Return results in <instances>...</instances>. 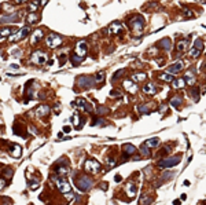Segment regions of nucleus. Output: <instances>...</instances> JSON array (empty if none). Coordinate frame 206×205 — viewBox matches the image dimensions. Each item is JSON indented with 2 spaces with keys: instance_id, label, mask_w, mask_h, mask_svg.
I'll return each instance as SVG.
<instances>
[{
  "instance_id": "nucleus-1",
  "label": "nucleus",
  "mask_w": 206,
  "mask_h": 205,
  "mask_svg": "<svg viewBox=\"0 0 206 205\" xmlns=\"http://www.w3.org/2000/svg\"><path fill=\"white\" fill-rule=\"evenodd\" d=\"M129 25H131L132 30L135 33H138V35H140V33L143 32V26H144V21H143V17H135V18H132L131 22H129Z\"/></svg>"
},
{
  "instance_id": "nucleus-2",
  "label": "nucleus",
  "mask_w": 206,
  "mask_h": 205,
  "mask_svg": "<svg viewBox=\"0 0 206 205\" xmlns=\"http://www.w3.org/2000/svg\"><path fill=\"white\" fill-rule=\"evenodd\" d=\"M179 162H180V157L174 156V157H169V159L158 161V167L160 168H171V167H176Z\"/></svg>"
},
{
  "instance_id": "nucleus-3",
  "label": "nucleus",
  "mask_w": 206,
  "mask_h": 205,
  "mask_svg": "<svg viewBox=\"0 0 206 205\" xmlns=\"http://www.w3.org/2000/svg\"><path fill=\"white\" fill-rule=\"evenodd\" d=\"M84 169L89 173H98L100 171V164L96 161V160L89 159V160H87L85 164H84Z\"/></svg>"
},
{
  "instance_id": "nucleus-4",
  "label": "nucleus",
  "mask_w": 206,
  "mask_h": 205,
  "mask_svg": "<svg viewBox=\"0 0 206 205\" xmlns=\"http://www.w3.org/2000/svg\"><path fill=\"white\" fill-rule=\"evenodd\" d=\"M92 184H93L92 179H91V178H88V176H81L80 179L77 180V187H78V189H80L81 191L89 190V189L92 187Z\"/></svg>"
},
{
  "instance_id": "nucleus-5",
  "label": "nucleus",
  "mask_w": 206,
  "mask_h": 205,
  "mask_svg": "<svg viewBox=\"0 0 206 205\" xmlns=\"http://www.w3.org/2000/svg\"><path fill=\"white\" fill-rule=\"evenodd\" d=\"M32 62L36 65H44L47 63V55L43 51H35L32 54Z\"/></svg>"
},
{
  "instance_id": "nucleus-6",
  "label": "nucleus",
  "mask_w": 206,
  "mask_h": 205,
  "mask_svg": "<svg viewBox=\"0 0 206 205\" xmlns=\"http://www.w3.org/2000/svg\"><path fill=\"white\" fill-rule=\"evenodd\" d=\"M60 44H62V37L60 36L55 35V33L48 35V37H47V46L50 47V48H57Z\"/></svg>"
},
{
  "instance_id": "nucleus-7",
  "label": "nucleus",
  "mask_w": 206,
  "mask_h": 205,
  "mask_svg": "<svg viewBox=\"0 0 206 205\" xmlns=\"http://www.w3.org/2000/svg\"><path fill=\"white\" fill-rule=\"evenodd\" d=\"M57 187H58V190H59L60 193H63L65 195L69 194V193H71V186L69 184L68 180H65V179L57 180Z\"/></svg>"
},
{
  "instance_id": "nucleus-8",
  "label": "nucleus",
  "mask_w": 206,
  "mask_h": 205,
  "mask_svg": "<svg viewBox=\"0 0 206 205\" xmlns=\"http://www.w3.org/2000/svg\"><path fill=\"white\" fill-rule=\"evenodd\" d=\"M93 83H96L95 80L92 77H88V76H82V77H78L77 80V84L80 87H84V88H89V87H92Z\"/></svg>"
},
{
  "instance_id": "nucleus-9",
  "label": "nucleus",
  "mask_w": 206,
  "mask_h": 205,
  "mask_svg": "<svg viewBox=\"0 0 206 205\" xmlns=\"http://www.w3.org/2000/svg\"><path fill=\"white\" fill-rule=\"evenodd\" d=\"M76 55H78V57H81L82 59L85 58L87 55V44L85 41H78L77 44H76Z\"/></svg>"
},
{
  "instance_id": "nucleus-10",
  "label": "nucleus",
  "mask_w": 206,
  "mask_h": 205,
  "mask_svg": "<svg viewBox=\"0 0 206 205\" xmlns=\"http://www.w3.org/2000/svg\"><path fill=\"white\" fill-rule=\"evenodd\" d=\"M124 88L128 91L129 94H132V95L138 92V86H136V81H133V80H125Z\"/></svg>"
},
{
  "instance_id": "nucleus-11",
  "label": "nucleus",
  "mask_w": 206,
  "mask_h": 205,
  "mask_svg": "<svg viewBox=\"0 0 206 205\" xmlns=\"http://www.w3.org/2000/svg\"><path fill=\"white\" fill-rule=\"evenodd\" d=\"M8 151H10V154L13 156V157H15V159L21 157V154H22L21 146H19V145H17V143H11V145H10V149H8Z\"/></svg>"
},
{
  "instance_id": "nucleus-12",
  "label": "nucleus",
  "mask_w": 206,
  "mask_h": 205,
  "mask_svg": "<svg viewBox=\"0 0 206 205\" xmlns=\"http://www.w3.org/2000/svg\"><path fill=\"white\" fill-rule=\"evenodd\" d=\"M71 106H78V108L84 109L85 112H91V105L87 103V101L85 99H82V98H78L77 101L71 103Z\"/></svg>"
},
{
  "instance_id": "nucleus-13",
  "label": "nucleus",
  "mask_w": 206,
  "mask_h": 205,
  "mask_svg": "<svg viewBox=\"0 0 206 205\" xmlns=\"http://www.w3.org/2000/svg\"><path fill=\"white\" fill-rule=\"evenodd\" d=\"M29 33H30V28H29V26H25V28L21 29L19 35H15V36L10 37V40H11V41H15V40H19V39H25Z\"/></svg>"
},
{
  "instance_id": "nucleus-14",
  "label": "nucleus",
  "mask_w": 206,
  "mask_h": 205,
  "mask_svg": "<svg viewBox=\"0 0 206 205\" xmlns=\"http://www.w3.org/2000/svg\"><path fill=\"white\" fill-rule=\"evenodd\" d=\"M44 36V32L41 30V29H37V30H35L32 35V37H30V43L32 44H36V43H39L40 40L43 39Z\"/></svg>"
},
{
  "instance_id": "nucleus-15",
  "label": "nucleus",
  "mask_w": 206,
  "mask_h": 205,
  "mask_svg": "<svg viewBox=\"0 0 206 205\" xmlns=\"http://www.w3.org/2000/svg\"><path fill=\"white\" fill-rule=\"evenodd\" d=\"M122 149H124V157H129V156H132V154H135L136 153V147L131 143L124 145Z\"/></svg>"
},
{
  "instance_id": "nucleus-16",
  "label": "nucleus",
  "mask_w": 206,
  "mask_h": 205,
  "mask_svg": "<svg viewBox=\"0 0 206 205\" xmlns=\"http://www.w3.org/2000/svg\"><path fill=\"white\" fill-rule=\"evenodd\" d=\"M183 68H184V63H183V61H177L176 63H174V65H172V66H169V68H168V72L173 74V73L180 72Z\"/></svg>"
},
{
  "instance_id": "nucleus-17",
  "label": "nucleus",
  "mask_w": 206,
  "mask_h": 205,
  "mask_svg": "<svg viewBox=\"0 0 206 205\" xmlns=\"http://www.w3.org/2000/svg\"><path fill=\"white\" fill-rule=\"evenodd\" d=\"M107 30L110 33H113V35H120V32L122 30V25H121L120 22H113Z\"/></svg>"
},
{
  "instance_id": "nucleus-18",
  "label": "nucleus",
  "mask_w": 206,
  "mask_h": 205,
  "mask_svg": "<svg viewBox=\"0 0 206 205\" xmlns=\"http://www.w3.org/2000/svg\"><path fill=\"white\" fill-rule=\"evenodd\" d=\"M125 190H127V195H128L129 198H133L136 195V190H138V189H136V184L131 182V183L127 184V189H125Z\"/></svg>"
},
{
  "instance_id": "nucleus-19",
  "label": "nucleus",
  "mask_w": 206,
  "mask_h": 205,
  "mask_svg": "<svg viewBox=\"0 0 206 205\" xmlns=\"http://www.w3.org/2000/svg\"><path fill=\"white\" fill-rule=\"evenodd\" d=\"M50 110H51L50 106H40L36 110V114H37V117H44V116H47L50 113Z\"/></svg>"
},
{
  "instance_id": "nucleus-20",
  "label": "nucleus",
  "mask_w": 206,
  "mask_h": 205,
  "mask_svg": "<svg viewBox=\"0 0 206 205\" xmlns=\"http://www.w3.org/2000/svg\"><path fill=\"white\" fill-rule=\"evenodd\" d=\"M143 91L146 94H149V95H154L157 92V88L153 83H147L146 86H143Z\"/></svg>"
},
{
  "instance_id": "nucleus-21",
  "label": "nucleus",
  "mask_w": 206,
  "mask_h": 205,
  "mask_svg": "<svg viewBox=\"0 0 206 205\" xmlns=\"http://www.w3.org/2000/svg\"><path fill=\"white\" fill-rule=\"evenodd\" d=\"M18 18V14H11V15H1V24H8V22H13Z\"/></svg>"
},
{
  "instance_id": "nucleus-22",
  "label": "nucleus",
  "mask_w": 206,
  "mask_h": 205,
  "mask_svg": "<svg viewBox=\"0 0 206 205\" xmlns=\"http://www.w3.org/2000/svg\"><path fill=\"white\" fill-rule=\"evenodd\" d=\"M187 46H188V40L187 39H183V40H180L177 43V52H183V51H185V48H187Z\"/></svg>"
},
{
  "instance_id": "nucleus-23",
  "label": "nucleus",
  "mask_w": 206,
  "mask_h": 205,
  "mask_svg": "<svg viewBox=\"0 0 206 205\" xmlns=\"http://www.w3.org/2000/svg\"><path fill=\"white\" fill-rule=\"evenodd\" d=\"M160 79L163 80V81H168V83H172V81L174 80V77L172 76V73L166 72V73H161V74H160Z\"/></svg>"
},
{
  "instance_id": "nucleus-24",
  "label": "nucleus",
  "mask_w": 206,
  "mask_h": 205,
  "mask_svg": "<svg viewBox=\"0 0 206 205\" xmlns=\"http://www.w3.org/2000/svg\"><path fill=\"white\" fill-rule=\"evenodd\" d=\"M172 86H173L174 88H183V87L185 86V80L184 79H174L173 81H172Z\"/></svg>"
},
{
  "instance_id": "nucleus-25",
  "label": "nucleus",
  "mask_w": 206,
  "mask_h": 205,
  "mask_svg": "<svg viewBox=\"0 0 206 205\" xmlns=\"http://www.w3.org/2000/svg\"><path fill=\"white\" fill-rule=\"evenodd\" d=\"M73 127H74V128H80V127H81V120H80V114H78L77 112L74 113V114H73Z\"/></svg>"
},
{
  "instance_id": "nucleus-26",
  "label": "nucleus",
  "mask_w": 206,
  "mask_h": 205,
  "mask_svg": "<svg viewBox=\"0 0 206 205\" xmlns=\"http://www.w3.org/2000/svg\"><path fill=\"white\" fill-rule=\"evenodd\" d=\"M160 46L162 47V48H165V50H171V47H172L171 39H162L160 41Z\"/></svg>"
},
{
  "instance_id": "nucleus-27",
  "label": "nucleus",
  "mask_w": 206,
  "mask_h": 205,
  "mask_svg": "<svg viewBox=\"0 0 206 205\" xmlns=\"http://www.w3.org/2000/svg\"><path fill=\"white\" fill-rule=\"evenodd\" d=\"M146 145L149 147H157L158 145H160V138H151L146 142Z\"/></svg>"
},
{
  "instance_id": "nucleus-28",
  "label": "nucleus",
  "mask_w": 206,
  "mask_h": 205,
  "mask_svg": "<svg viewBox=\"0 0 206 205\" xmlns=\"http://www.w3.org/2000/svg\"><path fill=\"white\" fill-rule=\"evenodd\" d=\"M14 33V29L13 28H3L1 29V41L4 40V37L10 36V35H13Z\"/></svg>"
},
{
  "instance_id": "nucleus-29",
  "label": "nucleus",
  "mask_w": 206,
  "mask_h": 205,
  "mask_svg": "<svg viewBox=\"0 0 206 205\" xmlns=\"http://www.w3.org/2000/svg\"><path fill=\"white\" fill-rule=\"evenodd\" d=\"M37 21H39V17H37L35 13H30V14L26 17V22H28V24H36Z\"/></svg>"
},
{
  "instance_id": "nucleus-30",
  "label": "nucleus",
  "mask_w": 206,
  "mask_h": 205,
  "mask_svg": "<svg viewBox=\"0 0 206 205\" xmlns=\"http://www.w3.org/2000/svg\"><path fill=\"white\" fill-rule=\"evenodd\" d=\"M201 48H198V47H195V46H192V48L190 50V55H191L192 58H198L199 55H201Z\"/></svg>"
},
{
  "instance_id": "nucleus-31",
  "label": "nucleus",
  "mask_w": 206,
  "mask_h": 205,
  "mask_svg": "<svg viewBox=\"0 0 206 205\" xmlns=\"http://www.w3.org/2000/svg\"><path fill=\"white\" fill-rule=\"evenodd\" d=\"M191 95L194 97V102H198L199 101V87H192L191 90Z\"/></svg>"
},
{
  "instance_id": "nucleus-32",
  "label": "nucleus",
  "mask_w": 206,
  "mask_h": 205,
  "mask_svg": "<svg viewBox=\"0 0 206 205\" xmlns=\"http://www.w3.org/2000/svg\"><path fill=\"white\" fill-rule=\"evenodd\" d=\"M181 102H183V99H181V97H174L171 99V105L172 106H174V108H179L181 105Z\"/></svg>"
},
{
  "instance_id": "nucleus-33",
  "label": "nucleus",
  "mask_w": 206,
  "mask_h": 205,
  "mask_svg": "<svg viewBox=\"0 0 206 205\" xmlns=\"http://www.w3.org/2000/svg\"><path fill=\"white\" fill-rule=\"evenodd\" d=\"M39 4H40L39 0H35L33 3H30V4L28 6V10L30 11V13H35V11L37 10V8H39Z\"/></svg>"
},
{
  "instance_id": "nucleus-34",
  "label": "nucleus",
  "mask_w": 206,
  "mask_h": 205,
  "mask_svg": "<svg viewBox=\"0 0 206 205\" xmlns=\"http://www.w3.org/2000/svg\"><path fill=\"white\" fill-rule=\"evenodd\" d=\"M57 172H58V175L66 176V175L69 173V168L68 167H59V168H57Z\"/></svg>"
},
{
  "instance_id": "nucleus-35",
  "label": "nucleus",
  "mask_w": 206,
  "mask_h": 205,
  "mask_svg": "<svg viewBox=\"0 0 206 205\" xmlns=\"http://www.w3.org/2000/svg\"><path fill=\"white\" fill-rule=\"evenodd\" d=\"M184 80H185V83H188L190 86H192V84H194V76L191 74V72L185 73V76H184Z\"/></svg>"
},
{
  "instance_id": "nucleus-36",
  "label": "nucleus",
  "mask_w": 206,
  "mask_h": 205,
  "mask_svg": "<svg viewBox=\"0 0 206 205\" xmlns=\"http://www.w3.org/2000/svg\"><path fill=\"white\" fill-rule=\"evenodd\" d=\"M146 79V74L144 73H136V74H133V77H132V80L133 81H142V80Z\"/></svg>"
},
{
  "instance_id": "nucleus-37",
  "label": "nucleus",
  "mask_w": 206,
  "mask_h": 205,
  "mask_svg": "<svg viewBox=\"0 0 206 205\" xmlns=\"http://www.w3.org/2000/svg\"><path fill=\"white\" fill-rule=\"evenodd\" d=\"M103 80H104V73H103V72L96 73V76H95V81H96V83H102Z\"/></svg>"
},
{
  "instance_id": "nucleus-38",
  "label": "nucleus",
  "mask_w": 206,
  "mask_h": 205,
  "mask_svg": "<svg viewBox=\"0 0 206 205\" xmlns=\"http://www.w3.org/2000/svg\"><path fill=\"white\" fill-rule=\"evenodd\" d=\"M147 147H149V146H147L146 143L143 145L142 147H140V151H142V156H144V157H149L150 156V151L147 150Z\"/></svg>"
},
{
  "instance_id": "nucleus-39",
  "label": "nucleus",
  "mask_w": 206,
  "mask_h": 205,
  "mask_svg": "<svg viewBox=\"0 0 206 205\" xmlns=\"http://www.w3.org/2000/svg\"><path fill=\"white\" fill-rule=\"evenodd\" d=\"M138 110L140 113H150V109L147 105H140V106H138Z\"/></svg>"
},
{
  "instance_id": "nucleus-40",
  "label": "nucleus",
  "mask_w": 206,
  "mask_h": 205,
  "mask_svg": "<svg viewBox=\"0 0 206 205\" xmlns=\"http://www.w3.org/2000/svg\"><path fill=\"white\" fill-rule=\"evenodd\" d=\"M30 190H36V189H37V187H39V180L37 179H32L30 180Z\"/></svg>"
},
{
  "instance_id": "nucleus-41",
  "label": "nucleus",
  "mask_w": 206,
  "mask_h": 205,
  "mask_svg": "<svg viewBox=\"0 0 206 205\" xmlns=\"http://www.w3.org/2000/svg\"><path fill=\"white\" fill-rule=\"evenodd\" d=\"M110 97H113V98H121L122 95H121V92L118 90H111L110 91Z\"/></svg>"
},
{
  "instance_id": "nucleus-42",
  "label": "nucleus",
  "mask_w": 206,
  "mask_h": 205,
  "mask_svg": "<svg viewBox=\"0 0 206 205\" xmlns=\"http://www.w3.org/2000/svg\"><path fill=\"white\" fill-rule=\"evenodd\" d=\"M183 14H184L185 17H194V13H192L190 8H187V7L183 8Z\"/></svg>"
},
{
  "instance_id": "nucleus-43",
  "label": "nucleus",
  "mask_w": 206,
  "mask_h": 205,
  "mask_svg": "<svg viewBox=\"0 0 206 205\" xmlns=\"http://www.w3.org/2000/svg\"><path fill=\"white\" fill-rule=\"evenodd\" d=\"M96 112H98V114H104V113H109V109L103 108V106H99V108L96 109Z\"/></svg>"
},
{
  "instance_id": "nucleus-44",
  "label": "nucleus",
  "mask_w": 206,
  "mask_h": 205,
  "mask_svg": "<svg viewBox=\"0 0 206 205\" xmlns=\"http://www.w3.org/2000/svg\"><path fill=\"white\" fill-rule=\"evenodd\" d=\"M174 176V172H165V175H162V180H168Z\"/></svg>"
},
{
  "instance_id": "nucleus-45",
  "label": "nucleus",
  "mask_w": 206,
  "mask_h": 205,
  "mask_svg": "<svg viewBox=\"0 0 206 205\" xmlns=\"http://www.w3.org/2000/svg\"><path fill=\"white\" fill-rule=\"evenodd\" d=\"M100 124H106V122H104V120L103 119H96V120H93L92 121V125H100Z\"/></svg>"
},
{
  "instance_id": "nucleus-46",
  "label": "nucleus",
  "mask_w": 206,
  "mask_h": 205,
  "mask_svg": "<svg viewBox=\"0 0 206 205\" xmlns=\"http://www.w3.org/2000/svg\"><path fill=\"white\" fill-rule=\"evenodd\" d=\"M122 73H124V69H120V70H117V72L114 73V76H113V80H117L118 77L122 74Z\"/></svg>"
},
{
  "instance_id": "nucleus-47",
  "label": "nucleus",
  "mask_w": 206,
  "mask_h": 205,
  "mask_svg": "<svg viewBox=\"0 0 206 205\" xmlns=\"http://www.w3.org/2000/svg\"><path fill=\"white\" fill-rule=\"evenodd\" d=\"M4 175H6V176L8 178V179H11V178H13V169H6V171H4Z\"/></svg>"
},
{
  "instance_id": "nucleus-48",
  "label": "nucleus",
  "mask_w": 206,
  "mask_h": 205,
  "mask_svg": "<svg viewBox=\"0 0 206 205\" xmlns=\"http://www.w3.org/2000/svg\"><path fill=\"white\" fill-rule=\"evenodd\" d=\"M13 55H14V57H21V51H19V50H14V51H13Z\"/></svg>"
},
{
  "instance_id": "nucleus-49",
  "label": "nucleus",
  "mask_w": 206,
  "mask_h": 205,
  "mask_svg": "<svg viewBox=\"0 0 206 205\" xmlns=\"http://www.w3.org/2000/svg\"><path fill=\"white\" fill-rule=\"evenodd\" d=\"M116 164V160L114 159H109V167H113Z\"/></svg>"
},
{
  "instance_id": "nucleus-50",
  "label": "nucleus",
  "mask_w": 206,
  "mask_h": 205,
  "mask_svg": "<svg viewBox=\"0 0 206 205\" xmlns=\"http://www.w3.org/2000/svg\"><path fill=\"white\" fill-rule=\"evenodd\" d=\"M70 131H71V130H70V127H63V132H65V133H69Z\"/></svg>"
},
{
  "instance_id": "nucleus-51",
  "label": "nucleus",
  "mask_w": 206,
  "mask_h": 205,
  "mask_svg": "<svg viewBox=\"0 0 206 205\" xmlns=\"http://www.w3.org/2000/svg\"><path fill=\"white\" fill-rule=\"evenodd\" d=\"M100 189H102V190H107V183H106V182L100 184Z\"/></svg>"
},
{
  "instance_id": "nucleus-52",
  "label": "nucleus",
  "mask_w": 206,
  "mask_h": 205,
  "mask_svg": "<svg viewBox=\"0 0 206 205\" xmlns=\"http://www.w3.org/2000/svg\"><path fill=\"white\" fill-rule=\"evenodd\" d=\"M28 0H15V3L17 4H22V3H26Z\"/></svg>"
},
{
  "instance_id": "nucleus-53",
  "label": "nucleus",
  "mask_w": 206,
  "mask_h": 205,
  "mask_svg": "<svg viewBox=\"0 0 206 205\" xmlns=\"http://www.w3.org/2000/svg\"><path fill=\"white\" fill-rule=\"evenodd\" d=\"M121 179H122V178H121L120 175H117V176H114V180H116V182H121Z\"/></svg>"
},
{
  "instance_id": "nucleus-54",
  "label": "nucleus",
  "mask_w": 206,
  "mask_h": 205,
  "mask_svg": "<svg viewBox=\"0 0 206 205\" xmlns=\"http://www.w3.org/2000/svg\"><path fill=\"white\" fill-rule=\"evenodd\" d=\"M165 110H166V106H161V112H165Z\"/></svg>"
},
{
  "instance_id": "nucleus-55",
  "label": "nucleus",
  "mask_w": 206,
  "mask_h": 205,
  "mask_svg": "<svg viewBox=\"0 0 206 205\" xmlns=\"http://www.w3.org/2000/svg\"><path fill=\"white\" fill-rule=\"evenodd\" d=\"M4 187V179H1V184H0V189H3Z\"/></svg>"
},
{
  "instance_id": "nucleus-56",
  "label": "nucleus",
  "mask_w": 206,
  "mask_h": 205,
  "mask_svg": "<svg viewBox=\"0 0 206 205\" xmlns=\"http://www.w3.org/2000/svg\"><path fill=\"white\" fill-rule=\"evenodd\" d=\"M184 186H190V182H188V180H184Z\"/></svg>"
},
{
  "instance_id": "nucleus-57",
  "label": "nucleus",
  "mask_w": 206,
  "mask_h": 205,
  "mask_svg": "<svg viewBox=\"0 0 206 205\" xmlns=\"http://www.w3.org/2000/svg\"><path fill=\"white\" fill-rule=\"evenodd\" d=\"M46 1L47 0H41V4H46Z\"/></svg>"
}]
</instances>
